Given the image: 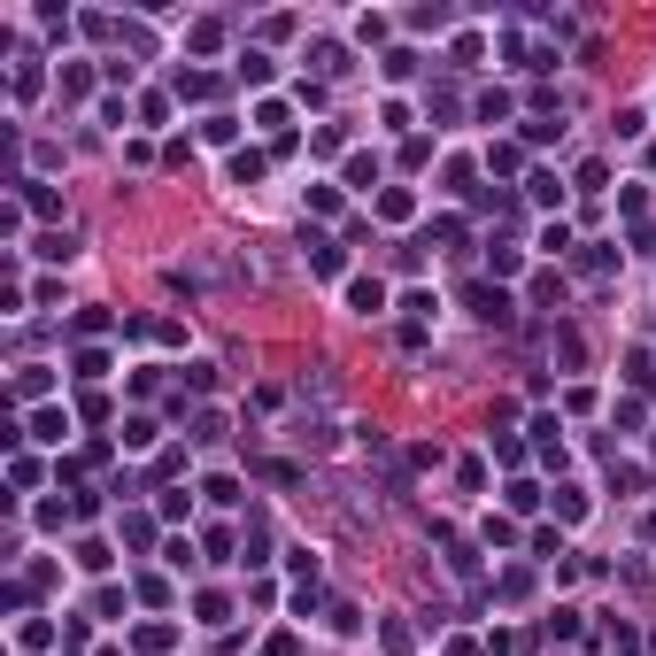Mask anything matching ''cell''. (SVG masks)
I'll list each match as a JSON object with an SVG mask.
<instances>
[{
  "mask_svg": "<svg viewBox=\"0 0 656 656\" xmlns=\"http://www.w3.org/2000/svg\"><path fill=\"white\" fill-rule=\"evenodd\" d=\"M471 317H479V325H510V302H502L494 286H471Z\"/></svg>",
  "mask_w": 656,
  "mask_h": 656,
  "instance_id": "obj_1",
  "label": "cell"
},
{
  "mask_svg": "<svg viewBox=\"0 0 656 656\" xmlns=\"http://www.w3.org/2000/svg\"><path fill=\"white\" fill-rule=\"evenodd\" d=\"M347 302L371 317V309H386V286H379V278H355V286H347Z\"/></svg>",
  "mask_w": 656,
  "mask_h": 656,
  "instance_id": "obj_2",
  "label": "cell"
}]
</instances>
